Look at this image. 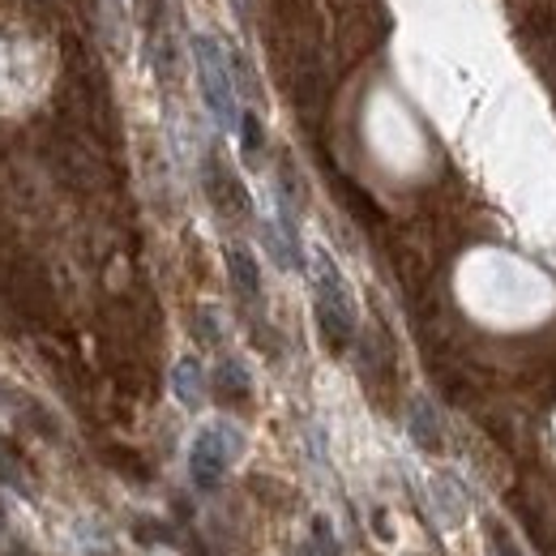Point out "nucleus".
<instances>
[{
    "label": "nucleus",
    "instance_id": "1",
    "mask_svg": "<svg viewBox=\"0 0 556 556\" xmlns=\"http://www.w3.org/2000/svg\"><path fill=\"white\" fill-rule=\"evenodd\" d=\"M317 330H321V339H326L330 351H348V343L355 339V300H351V287L326 253L317 257Z\"/></svg>",
    "mask_w": 556,
    "mask_h": 556
},
{
    "label": "nucleus",
    "instance_id": "2",
    "mask_svg": "<svg viewBox=\"0 0 556 556\" xmlns=\"http://www.w3.org/2000/svg\"><path fill=\"white\" fill-rule=\"evenodd\" d=\"M193 61H198V81H202V99H206L210 116L223 129L240 125V108H236V77L223 56V48L210 35H193Z\"/></svg>",
    "mask_w": 556,
    "mask_h": 556
},
{
    "label": "nucleus",
    "instance_id": "3",
    "mask_svg": "<svg viewBox=\"0 0 556 556\" xmlns=\"http://www.w3.org/2000/svg\"><path fill=\"white\" fill-rule=\"evenodd\" d=\"M236 454H240V432H231L227 424L202 428L193 437V445H189V476H193V484L202 488V492H214V488L223 484V476H227Z\"/></svg>",
    "mask_w": 556,
    "mask_h": 556
},
{
    "label": "nucleus",
    "instance_id": "4",
    "mask_svg": "<svg viewBox=\"0 0 556 556\" xmlns=\"http://www.w3.org/2000/svg\"><path fill=\"white\" fill-rule=\"evenodd\" d=\"M206 185H210V198H214V206L218 210H236V214L249 210V198H244L240 180H236L218 159H206Z\"/></svg>",
    "mask_w": 556,
    "mask_h": 556
},
{
    "label": "nucleus",
    "instance_id": "5",
    "mask_svg": "<svg viewBox=\"0 0 556 556\" xmlns=\"http://www.w3.org/2000/svg\"><path fill=\"white\" fill-rule=\"evenodd\" d=\"M227 275H231V287L244 295V300H257L262 295V266L249 249H227Z\"/></svg>",
    "mask_w": 556,
    "mask_h": 556
},
{
    "label": "nucleus",
    "instance_id": "6",
    "mask_svg": "<svg viewBox=\"0 0 556 556\" xmlns=\"http://www.w3.org/2000/svg\"><path fill=\"white\" fill-rule=\"evenodd\" d=\"M172 390H176V399H180L185 407H202V399H206V377H202V364H198L193 355H185V359L176 364Z\"/></svg>",
    "mask_w": 556,
    "mask_h": 556
},
{
    "label": "nucleus",
    "instance_id": "7",
    "mask_svg": "<svg viewBox=\"0 0 556 556\" xmlns=\"http://www.w3.org/2000/svg\"><path fill=\"white\" fill-rule=\"evenodd\" d=\"M214 394L227 399V403H244L253 394V381H249V368L240 359H223L214 368Z\"/></svg>",
    "mask_w": 556,
    "mask_h": 556
},
{
    "label": "nucleus",
    "instance_id": "8",
    "mask_svg": "<svg viewBox=\"0 0 556 556\" xmlns=\"http://www.w3.org/2000/svg\"><path fill=\"white\" fill-rule=\"evenodd\" d=\"M412 437H416L424 450H441V424H437L428 403H416V407H412Z\"/></svg>",
    "mask_w": 556,
    "mask_h": 556
},
{
    "label": "nucleus",
    "instance_id": "9",
    "mask_svg": "<svg viewBox=\"0 0 556 556\" xmlns=\"http://www.w3.org/2000/svg\"><path fill=\"white\" fill-rule=\"evenodd\" d=\"M0 484H13L17 492H30L26 484V467L17 454H9V445H0Z\"/></svg>",
    "mask_w": 556,
    "mask_h": 556
},
{
    "label": "nucleus",
    "instance_id": "10",
    "mask_svg": "<svg viewBox=\"0 0 556 556\" xmlns=\"http://www.w3.org/2000/svg\"><path fill=\"white\" fill-rule=\"evenodd\" d=\"M236 129H240V141H244V154H262V146H266V134H262V121H257L253 112H244Z\"/></svg>",
    "mask_w": 556,
    "mask_h": 556
},
{
    "label": "nucleus",
    "instance_id": "11",
    "mask_svg": "<svg viewBox=\"0 0 556 556\" xmlns=\"http://www.w3.org/2000/svg\"><path fill=\"white\" fill-rule=\"evenodd\" d=\"M488 540H492V553L496 556H522L518 544H514V535H509L501 522H488Z\"/></svg>",
    "mask_w": 556,
    "mask_h": 556
},
{
    "label": "nucleus",
    "instance_id": "12",
    "mask_svg": "<svg viewBox=\"0 0 556 556\" xmlns=\"http://www.w3.org/2000/svg\"><path fill=\"white\" fill-rule=\"evenodd\" d=\"M313 540H317V556H339V544H334V535H330V522H313Z\"/></svg>",
    "mask_w": 556,
    "mask_h": 556
},
{
    "label": "nucleus",
    "instance_id": "13",
    "mask_svg": "<svg viewBox=\"0 0 556 556\" xmlns=\"http://www.w3.org/2000/svg\"><path fill=\"white\" fill-rule=\"evenodd\" d=\"M163 9H167V0H138V13H141V22H146V26H154Z\"/></svg>",
    "mask_w": 556,
    "mask_h": 556
},
{
    "label": "nucleus",
    "instance_id": "14",
    "mask_svg": "<svg viewBox=\"0 0 556 556\" xmlns=\"http://www.w3.org/2000/svg\"><path fill=\"white\" fill-rule=\"evenodd\" d=\"M4 531H9V514H4V505H0V544H4Z\"/></svg>",
    "mask_w": 556,
    "mask_h": 556
}]
</instances>
